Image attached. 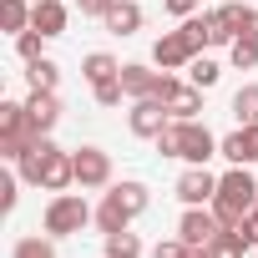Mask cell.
<instances>
[{
  "instance_id": "cell-29",
  "label": "cell",
  "mask_w": 258,
  "mask_h": 258,
  "mask_svg": "<svg viewBox=\"0 0 258 258\" xmlns=\"http://www.w3.org/2000/svg\"><path fill=\"white\" fill-rule=\"evenodd\" d=\"M41 41H46L41 31H26V36H16V56H21L26 66H31V61H41Z\"/></svg>"
},
{
  "instance_id": "cell-19",
  "label": "cell",
  "mask_w": 258,
  "mask_h": 258,
  "mask_svg": "<svg viewBox=\"0 0 258 258\" xmlns=\"http://www.w3.org/2000/svg\"><path fill=\"white\" fill-rule=\"evenodd\" d=\"M126 223H132V213H126V208L106 192V198H101V208H96V228H101V233H121Z\"/></svg>"
},
{
  "instance_id": "cell-15",
  "label": "cell",
  "mask_w": 258,
  "mask_h": 258,
  "mask_svg": "<svg viewBox=\"0 0 258 258\" xmlns=\"http://www.w3.org/2000/svg\"><path fill=\"white\" fill-rule=\"evenodd\" d=\"M121 86H126V96H132V101L157 96V91H162V71H147V66H121Z\"/></svg>"
},
{
  "instance_id": "cell-33",
  "label": "cell",
  "mask_w": 258,
  "mask_h": 258,
  "mask_svg": "<svg viewBox=\"0 0 258 258\" xmlns=\"http://www.w3.org/2000/svg\"><path fill=\"white\" fill-rule=\"evenodd\" d=\"M238 228H243V238H248V248H258V208H253V213H248V218H243Z\"/></svg>"
},
{
  "instance_id": "cell-32",
  "label": "cell",
  "mask_w": 258,
  "mask_h": 258,
  "mask_svg": "<svg viewBox=\"0 0 258 258\" xmlns=\"http://www.w3.org/2000/svg\"><path fill=\"white\" fill-rule=\"evenodd\" d=\"M198 6H203V0H162V11H167V16H182V21L198 16Z\"/></svg>"
},
{
  "instance_id": "cell-1",
  "label": "cell",
  "mask_w": 258,
  "mask_h": 258,
  "mask_svg": "<svg viewBox=\"0 0 258 258\" xmlns=\"http://www.w3.org/2000/svg\"><path fill=\"white\" fill-rule=\"evenodd\" d=\"M253 203H258V182H253V172H248V167H228V172L218 177V198H213L218 223H223V228H238V223L253 213Z\"/></svg>"
},
{
  "instance_id": "cell-22",
  "label": "cell",
  "mask_w": 258,
  "mask_h": 258,
  "mask_svg": "<svg viewBox=\"0 0 258 258\" xmlns=\"http://www.w3.org/2000/svg\"><path fill=\"white\" fill-rule=\"evenodd\" d=\"M26 81H31L36 91H56V81H61V66L41 56V61H31V66H26Z\"/></svg>"
},
{
  "instance_id": "cell-8",
  "label": "cell",
  "mask_w": 258,
  "mask_h": 258,
  "mask_svg": "<svg viewBox=\"0 0 258 258\" xmlns=\"http://www.w3.org/2000/svg\"><path fill=\"white\" fill-rule=\"evenodd\" d=\"M218 152H223L233 167H248V162H258V121H248V126H238V132H228V137L218 142Z\"/></svg>"
},
{
  "instance_id": "cell-30",
  "label": "cell",
  "mask_w": 258,
  "mask_h": 258,
  "mask_svg": "<svg viewBox=\"0 0 258 258\" xmlns=\"http://www.w3.org/2000/svg\"><path fill=\"white\" fill-rule=\"evenodd\" d=\"M91 91H96V101H101V106H116V101L126 96V86H121V76H116V81H101V86H91Z\"/></svg>"
},
{
  "instance_id": "cell-10",
  "label": "cell",
  "mask_w": 258,
  "mask_h": 258,
  "mask_svg": "<svg viewBox=\"0 0 258 258\" xmlns=\"http://www.w3.org/2000/svg\"><path fill=\"white\" fill-rule=\"evenodd\" d=\"M26 116H31L36 132H51V126L61 121V96H56V91H36V86H31V96H26Z\"/></svg>"
},
{
  "instance_id": "cell-35",
  "label": "cell",
  "mask_w": 258,
  "mask_h": 258,
  "mask_svg": "<svg viewBox=\"0 0 258 258\" xmlns=\"http://www.w3.org/2000/svg\"><path fill=\"white\" fill-rule=\"evenodd\" d=\"M238 36H243V41H258V11L243 16V31H238Z\"/></svg>"
},
{
  "instance_id": "cell-16",
  "label": "cell",
  "mask_w": 258,
  "mask_h": 258,
  "mask_svg": "<svg viewBox=\"0 0 258 258\" xmlns=\"http://www.w3.org/2000/svg\"><path fill=\"white\" fill-rule=\"evenodd\" d=\"M167 111H172L177 121H198V111H203V86H192V81H177V91L167 96Z\"/></svg>"
},
{
  "instance_id": "cell-5",
  "label": "cell",
  "mask_w": 258,
  "mask_h": 258,
  "mask_svg": "<svg viewBox=\"0 0 258 258\" xmlns=\"http://www.w3.org/2000/svg\"><path fill=\"white\" fill-rule=\"evenodd\" d=\"M71 162H76V182L81 187H111V157L101 147H76Z\"/></svg>"
},
{
  "instance_id": "cell-3",
  "label": "cell",
  "mask_w": 258,
  "mask_h": 258,
  "mask_svg": "<svg viewBox=\"0 0 258 258\" xmlns=\"http://www.w3.org/2000/svg\"><path fill=\"white\" fill-rule=\"evenodd\" d=\"M177 121V116H172ZM218 152V137L208 132L203 121H177V157L187 162V167H208V157Z\"/></svg>"
},
{
  "instance_id": "cell-34",
  "label": "cell",
  "mask_w": 258,
  "mask_h": 258,
  "mask_svg": "<svg viewBox=\"0 0 258 258\" xmlns=\"http://www.w3.org/2000/svg\"><path fill=\"white\" fill-rule=\"evenodd\" d=\"M116 0H81V16H106Z\"/></svg>"
},
{
  "instance_id": "cell-7",
  "label": "cell",
  "mask_w": 258,
  "mask_h": 258,
  "mask_svg": "<svg viewBox=\"0 0 258 258\" xmlns=\"http://www.w3.org/2000/svg\"><path fill=\"white\" fill-rule=\"evenodd\" d=\"M177 198H182L187 208H208V203L218 198V177H213L208 167H187V172L177 177Z\"/></svg>"
},
{
  "instance_id": "cell-24",
  "label": "cell",
  "mask_w": 258,
  "mask_h": 258,
  "mask_svg": "<svg viewBox=\"0 0 258 258\" xmlns=\"http://www.w3.org/2000/svg\"><path fill=\"white\" fill-rule=\"evenodd\" d=\"M218 76H223V71H218V61H208V56H192V61H187V81H192V86L213 91V86H218Z\"/></svg>"
},
{
  "instance_id": "cell-23",
  "label": "cell",
  "mask_w": 258,
  "mask_h": 258,
  "mask_svg": "<svg viewBox=\"0 0 258 258\" xmlns=\"http://www.w3.org/2000/svg\"><path fill=\"white\" fill-rule=\"evenodd\" d=\"M106 258H142V238L137 233H106Z\"/></svg>"
},
{
  "instance_id": "cell-18",
  "label": "cell",
  "mask_w": 258,
  "mask_h": 258,
  "mask_svg": "<svg viewBox=\"0 0 258 258\" xmlns=\"http://www.w3.org/2000/svg\"><path fill=\"white\" fill-rule=\"evenodd\" d=\"M248 253V238H243V228H223L213 243H208V258H243Z\"/></svg>"
},
{
  "instance_id": "cell-36",
  "label": "cell",
  "mask_w": 258,
  "mask_h": 258,
  "mask_svg": "<svg viewBox=\"0 0 258 258\" xmlns=\"http://www.w3.org/2000/svg\"><path fill=\"white\" fill-rule=\"evenodd\" d=\"M187 258H208V248H187Z\"/></svg>"
},
{
  "instance_id": "cell-17",
  "label": "cell",
  "mask_w": 258,
  "mask_h": 258,
  "mask_svg": "<svg viewBox=\"0 0 258 258\" xmlns=\"http://www.w3.org/2000/svg\"><path fill=\"white\" fill-rule=\"evenodd\" d=\"M81 76H86L91 86H101V81H116V76H121V66H116V56H106V51H91V56L81 61Z\"/></svg>"
},
{
  "instance_id": "cell-4",
  "label": "cell",
  "mask_w": 258,
  "mask_h": 258,
  "mask_svg": "<svg viewBox=\"0 0 258 258\" xmlns=\"http://www.w3.org/2000/svg\"><path fill=\"white\" fill-rule=\"evenodd\" d=\"M218 233H223V223H218V213H213V208H187V213H182V223H177V238H182L187 248H208Z\"/></svg>"
},
{
  "instance_id": "cell-2",
  "label": "cell",
  "mask_w": 258,
  "mask_h": 258,
  "mask_svg": "<svg viewBox=\"0 0 258 258\" xmlns=\"http://www.w3.org/2000/svg\"><path fill=\"white\" fill-rule=\"evenodd\" d=\"M91 218H96V213L86 208L81 192H56L51 208H46V233H51V238H71V233H81Z\"/></svg>"
},
{
  "instance_id": "cell-26",
  "label": "cell",
  "mask_w": 258,
  "mask_h": 258,
  "mask_svg": "<svg viewBox=\"0 0 258 258\" xmlns=\"http://www.w3.org/2000/svg\"><path fill=\"white\" fill-rule=\"evenodd\" d=\"M228 56H233L238 71H253V66H258V41H243V36H238V41L228 46Z\"/></svg>"
},
{
  "instance_id": "cell-13",
  "label": "cell",
  "mask_w": 258,
  "mask_h": 258,
  "mask_svg": "<svg viewBox=\"0 0 258 258\" xmlns=\"http://www.w3.org/2000/svg\"><path fill=\"white\" fill-rule=\"evenodd\" d=\"M31 31L61 36L66 31V0H36V6H31Z\"/></svg>"
},
{
  "instance_id": "cell-14",
  "label": "cell",
  "mask_w": 258,
  "mask_h": 258,
  "mask_svg": "<svg viewBox=\"0 0 258 258\" xmlns=\"http://www.w3.org/2000/svg\"><path fill=\"white\" fill-rule=\"evenodd\" d=\"M101 21H106L111 36H137V31H142V6H137V0H116Z\"/></svg>"
},
{
  "instance_id": "cell-21",
  "label": "cell",
  "mask_w": 258,
  "mask_h": 258,
  "mask_svg": "<svg viewBox=\"0 0 258 258\" xmlns=\"http://www.w3.org/2000/svg\"><path fill=\"white\" fill-rule=\"evenodd\" d=\"M111 198H116L126 213H132V218H142V213H147V203H152L142 182H116V187H111Z\"/></svg>"
},
{
  "instance_id": "cell-37",
  "label": "cell",
  "mask_w": 258,
  "mask_h": 258,
  "mask_svg": "<svg viewBox=\"0 0 258 258\" xmlns=\"http://www.w3.org/2000/svg\"><path fill=\"white\" fill-rule=\"evenodd\" d=\"M253 208H258V203H253Z\"/></svg>"
},
{
  "instance_id": "cell-11",
  "label": "cell",
  "mask_w": 258,
  "mask_h": 258,
  "mask_svg": "<svg viewBox=\"0 0 258 258\" xmlns=\"http://www.w3.org/2000/svg\"><path fill=\"white\" fill-rule=\"evenodd\" d=\"M51 152H56V142H51V137H36V142L21 152V162H16V167H21V182L41 187V172H46V157H51Z\"/></svg>"
},
{
  "instance_id": "cell-25",
  "label": "cell",
  "mask_w": 258,
  "mask_h": 258,
  "mask_svg": "<svg viewBox=\"0 0 258 258\" xmlns=\"http://www.w3.org/2000/svg\"><path fill=\"white\" fill-rule=\"evenodd\" d=\"M233 116L248 126V121H258V81H248V86H238V96H233Z\"/></svg>"
},
{
  "instance_id": "cell-12",
  "label": "cell",
  "mask_w": 258,
  "mask_h": 258,
  "mask_svg": "<svg viewBox=\"0 0 258 258\" xmlns=\"http://www.w3.org/2000/svg\"><path fill=\"white\" fill-rule=\"evenodd\" d=\"M71 182H76V162H71V152H61V147H56V152L46 157V172H41V187H46V192H66Z\"/></svg>"
},
{
  "instance_id": "cell-20",
  "label": "cell",
  "mask_w": 258,
  "mask_h": 258,
  "mask_svg": "<svg viewBox=\"0 0 258 258\" xmlns=\"http://www.w3.org/2000/svg\"><path fill=\"white\" fill-rule=\"evenodd\" d=\"M0 26H6L11 36H26L31 31V6L26 0H0Z\"/></svg>"
},
{
  "instance_id": "cell-28",
  "label": "cell",
  "mask_w": 258,
  "mask_h": 258,
  "mask_svg": "<svg viewBox=\"0 0 258 258\" xmlns=\"http://www.w3.org/2000/svg\"><path fill=\"white\" fill-rule=\"evenodd\" d=\"M243 16H248V6H238V0H223V6H218V21L233 31V41H238V31H243Z\"/></svg>"
},
{
  "instance_id": "cell-31",
  "label": "cell",
  "mask_w": 258,
  "mask_h": 258,
  "mask_svg": "<svg viewBox=\"0 0 258 258\" xmlns=\"http://www.w3.org/2000/svg\"><path fill=\"white\" fill-rule=\"evenodd\" d=\"M152 258H187V243H182V238H167V243L152 248Z\"/></svg>"
},
{
  "instance_id": "cell-6",
  "label": "cell",
  "mask_w": 258,
  "mask_h": 258,
  "mask_svg": "<svg viewBox=\"0 0 258 258\" xmlns=\"http://www.w3.org/2000/svg\"><path fill=\"white\" fill-rule=\"evenodd\" d=\"M192 56H198V46L182 36V26L167 31V36H157V46H152V61H157L162 71H177V66H187Z\"/></svg>"
},
{
  "instance_id": "cell-9",
  "label": "cell",
  "mask_w": 258,
  "mask_h": 258,
  "mask_svg": "<svg viewBox=\"0 0 258 258\" xmlns=\"http://www.w3.org/2000/svg\"><path fill=\"white\" fill-rule=\"evenodd\" d=\"M167 101H157V96H142L137 106H132V116H126V121H132V132L137 137H157L162 132V126H167Z\"/></svg>"
},
{
  "instance_id": "cell-27",
  "label": "cell",
  "mask_w": 258,
  "mask_h": 258,
  "mask_svg": "<svg viewBox=\"0 0 258 258\" xmlns=\"http://www.w3.org/2000/svg\"><path fill=\"white\" fill-rule=\"evenodd\" d=\"M11 258H56V248H51V238H21Z\"/></svg>"
}]
</instances>
